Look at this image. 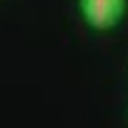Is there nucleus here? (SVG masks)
<instances>
[{
    "mask_svg": "<svg viewBox=\"0 0 128 128\" xmlns=\"http://www.w3.org/2000/svg\"><path fill=\"white\" fill-rule=\"evenodd\" d=\"M128 10V0H78V13L90 30L106 33L120 25Z\"/></svg>",
    "mask_w": 128,
    "mask_h": 128,
    "instance_id": "obj_1",
    "label": "nucleus"
}]
</instances>
